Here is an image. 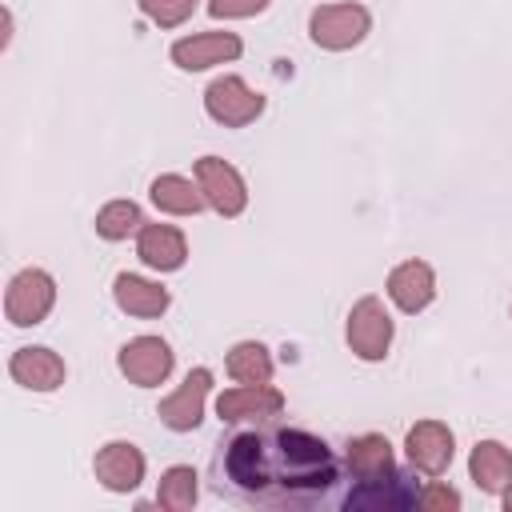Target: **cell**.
<instances>
[{
	"label": "cell",
	"instance_id": "6da1fadb",
	"mask_svg": "<svg viewBox=\"0 0 512 512\" xmlns=\"http://www.w3.org/2000/svg\"><path fill=\"white\" fill-rule=\"evenodd\" d=\"M224 472L252 496H300L332 488L336 456L304 428H256L232 436Z\"/></svg>",
	"mask_w": 512,
	"mask_h": 512
},
{
	"label": "cell",
	"instance_id": "7a4b0ae2",
	"mask_svg": "<svg viewBox=\"0 0 512 512\" xmlns=\"http://www.w3.org/2000/svg\"><path fill=\"white\" fill-rule=\"evenodd\" d=\"M392 336H396V324H392V312L384 308L380 296H360L348 308L344 340H348V348H352L356 360L380 364L388 356V348H392Z\"/></svg>",
	"mask_w": 512,
	"mask_h": 512
},
{
	"label": "cell",
	"instance_id": "3957f363",
	"mask_svg": "<svg viewBox=\"0 0 512 512\" xmlns=\"http://www.w3.org/2000/svg\"><path fill=\"white\" fill-rule=\"evenodd\" d=\"M368 32H372V12L364 4H352V0H344V4H320L308 16V36L324 52H348Z\"/></svg>",
	"mask_w": 512,
	"mask_h": 512
},
{
	"label": "cell",
	"instance_id": "277c9868",
	"mask_svg": "<svg viewBox=\"0 0 512 512\" xmlns=\"http://www.w3.org/2000/svg\"><path fill=\"white\" fill-rule=\"evenodd\" d=\"M56 308V280L44 268H20L4 288V316L16 328H36Z\"/></svg>",
	"mask_w": 512,
	"mask_h": 512
},
{
	"label": "cell",
	"instance_id": "5b68a950",
	"mask_svg": "<svg viewBox=\"0 0 512 512\" xmlns=\"http://www.w3.org/2000/svg\"><path fill=\"white\" fill-rule=\"evenodd\" d=\"M204 112L224 124V128H248L252 120H260L264 112V96L236 72H224L216 76L208 88H204Z\"/></svg>",
	"mask_w": 512,
	"mask_h": 512
},
{
	"label": "cell",
	"instance_id": "8992f818",
	"mask_svg": "<svg viewBox=\"0 0 512 512\" xmlns=\"http://www.w3.org/2000/svg\"><path fill=\"white\" fill-rule=\"evenodd\" d=\"M116 368L136 388H160L172 376V368H176V352L168 348L164 336H148L144 332V336H132V340L120 344Z\"/></svg>",
	"mask_w": 512,
	"mask_h": 512
},
{
	"label": "cell",
	"instance_id": "52a82bcc",
	"mask_svg": "<svg viewBox=\"0 0 512 512\" xmlns=\"http://www.w3.org/2000/svg\"><path fill=\"white\" fill-rule=\"evenodd\" d=\"M192 176H196V184H200V192H204V200H208V208L216 216L232 220V216H240L248 208V184H244L236 164H228L220 156H200L192 164Z\"/></svg>",
	"mask_w": 512,
	"mask_h": 512
},
{
	"label": "cell",
	"instance_id": "ba28073f",
	"mask_svg": "<svg viewBox=\"0 0 512 512\" xmlns=\"http://www.w3.org/2000/svg\"><path fill=\"white\" fill-rule=\"evenodd\" d=\"M208 396H212V368H192L156 408L160 424L172 428V432H196L200 420H204V408H208Z\"/></svg>",
	"mask_w": 512,
	"mask_h": 512
},
{
	"label": "cell",
	"instance_id": "9c48e42d",
	"mask_svg": "<svg viewBox=\"0 0 512 512\" xmlns=\"http://www.w3.org/2000/svg\"><path fill=\"white\" fill-rule=\"evenodd\" d=\"M240 52H244V40H240L236 32H220V28L180 36V40L168 48V56H172V64H176L180 72H208V68H216V64L240 60Z\"/></svg>",
	"mask_w": 512,
	"mask_h": 512
},
{
	"label": "cell",
	"instance_id": "30bf717a",
	"mask_svg": "<svg viewBox=\"0 0 512 512\" xmlns=\"http://www.w3.org/2000/svg\"><path fill=\"white\" fill-rule=\"evenodd\" d=\"M404 456L420 476H444L456 456V436L444 420H416L404 436Z\"/></svg>",
	"mask_w": 512,
	"mask_h": 512
},
{
	"label": "cell",
	"instance_id": "8fae6325",
	"mask_svg": "<svg viewBox=\"0 0 512 512\" xmlns=\"http://www.w3.org/2000/svg\"><path fill=\"white\" fill-rule=\"evenodd\" d=\"M92 472H96L100 488H108L116 496H128V492H136L144 484L148 460H144V452L132 440H108L104 448H96Z\"/></svg>",
	"mask_w": 512,
	"mask_h": 512
},
{
	"label": "cell",
	"instance_id": "7c38bea8",
	"mask_svg": "<svg viewBox=\"0 0 512 512\" xmlns=\"http://www.w3.org/2000/svg\"><path fill=\"white\" fill-rule=\"evenodd\" d=\"M8 376L28 392H60L68 380V364L60 352H52L44 344H28L8 356Z\"/></svg>",
	"mask_w": 512,
	"mask_h": 512
},
{
	"label": "cell",
	"instance_id": "4fadbf2b",
	"mask_svg": "<svg viewBox=\"0 0 512 512\" xmlns=\"http://www.w3.org/2000/svg\"><path fill=\"white\" fill-rule=\"evenodd\" d=\"M280 412H284V392L272 384H236L216 396V416L228 424H244V420L264 424Z\"/></svg>",
	"mask_w": 512,
	"mask_h": 512
},
{
	"label": "cell",
	"instance_id": "5bb4252c",
	"mask_svg": "<svg viewBox=\"0 0 512 512\" xmlns=\"http://www.w3.org/2000/svg\"><path fill=\"white\" fill-rule=\"evenodd\" d=\"M384 292L404 316H416L436 300V272H432L428 260H404L388 272Z\"/></svg>",
	"mask_w": 512,
	"mask_h": 512
},
{
	"label": "cell",
	"instance_id": "9a60e30c",
	"mask_svg": "<svg viewBox=\"0 0 512 512\" xmlns=\"http://www.w3.org/2000/svg\"><path fill=\"white\" fill-rule=\"evenodd\" d=\"M136 256L152 272H180L188 264V236L176 224H148L136 232Z\"/></svg>",
	"mask_w": 512,
	"mask_h": 512
},
{
	"label": "cell",
	"instance_id": "2e32d148",
	"mask_svg": "<svg viewBox=\"0 0 512 512\" xmlns=\"http://www.w3.org/2000/svg\"><path fill=\"white\" fill-rule=\"evenodd\" d=\"M112 300H116L120 312H128L136 320H156L172 304V296L160 280H148V276H136V272H120L112 280Z\"/></svg>",
	"mask_w": 512,
	"mask_h": 512
},
{
	"label": "cell",
	"instance_id": "e0dca14e",
	"mask_svg": "<svg viewBox=\"0 0 512 512\" xmlns=\"http://www.w3.org/2000/svg\"><path fill=\"white\" fill-rule=\"evenodd\" d=\"M468 476L480 492L500 496L512 484V448L504 440H476L468 452Z\"/></svg>",
	"mask_w": 512,
	"mask_h": 512
},
{
	"label": "cell",
	"instance_id": "ac0fdd59",
	"mask_svg": "<svg viewBox=\"0 0 512 512\" xmlns=\"http://www.w3.org/2000/svg\"><path fill=\"white\" fill-rule=\"evenodd\" d=\"M148 200L164 212V216H196L208 208L196 176H180V172H164L148 184Z\"/></svg>",
	"mask_w": 512,
	"mask_h": 512
},
{
	"label": "cell",
	"instance_id": "d6986e66",
	"mask_svg": "<svg viewBox=\"0 0 512 512\" xmlns=\"http://www.w3.org/2000/svg\"><path fill=\"white\" fill-rule=\"evenodd\" d=\"M348 468L356 480H384L396 472V452L388 436L380 432H360L348 440Z\"/></svg>",
	"mask_w": 512,
	"mask_h": 512
},
{
	"label": "cell",
	"instance_id": "ffe728a7",
	"mask_svg": "<svg viewBox=\"0 0 512 512\" xmlns=\"http://www.w3.org/2000/svg\"><path fill=\"white\" fill-rule=\"evenodd\" d=\"M224 368H228V376H232L236 384H272V372H276L272 352H268V344H260V340H240V344H232L228 356H224Z\"/></svg>",
	"mask_w": 512,
	"mask_h": 512
},
{
	"label": "cell",
	"instance_id": "44dd1931",
	"mask_svg": "<svg viewBox=\"0 0 512 512\" xmlns=\"http://www.w3.org/2000/svg\"><path fill=\"white\" fill-rule=\"evenodd\" d=\"M200 500V476L192 464H172L156 484V504L168 512H188Z\"/></svg>",
	"mask_w": 512,
	"mask_h": 512
},
{
	"label": "cell",
	"instance_id": "7402d4cb",
	"mask_svg": "<svg viewBox=\"0 0 512 512\" xmlns=\"http://www.w3.org/2000/svg\"><path fill=\"white\" fill-rule=\"evenodd\" d=\"M144 228V212L136 200H108L100 212H96V236L100 240H128Z\"/></svg>",
	"mask_w": 512,
	"mask_h": 512
},
{
	"label": "cell",
	"instance_id": "603a6c76",
	"mask_svg": "<svg viewBox=\"0 0 512 512\" xmlns=\"http://www.w3.org/2000/svg\"><path fill=\"white\" fill-rule=\"evenodd\" d=\"M136 8H140L156 28H180V24L200 8V0H136Z\"/></svg>",
	"mask_w": 512,
	"mask_h": 512
},
{
	"label": "cell",
	"instance_id": "cb8c5ba5",
	"mask_svg": "<svg viewBox=\"0 0 512 512\" xmlns=\"http://www.w3.org/2000/svg\"><path fill=\"white\" fill-rule=\"evenodd\" d=\"M460 504H464V500H460V492H456V488H448V484H440L436 476H432V480L420 488V496H416V508H432V512H448V508L456 512Z\"/></svg>",
	"mask_w": 512,
	"mask_h": 512
},
{
	"label": "cell",
	"instance_id": "d4e9b609",
	"mask_svg": "<svg viewBox=\"0 0 512 512\" xmlns=\"http://www.w3.org/2000/svg\"><path fill=\"white\" fill-rule=\"evenodd\" d=\"M272 0H208V16L216 20H248V16H260Z\"/></svg>",
	"mask_w": 512,
	"mask_h": 512
},
{
	"label": "cell",
	"instance_id": "484cf974",
	"mask_svg": "<svg viewBox=\"0 0 512 512\" xmlns=\"http://www.w3.org/2000/svg\"><path fill=\"white\" fill-rule=\"evenodd\" d=\"M500 504H504V512H512V484L500 492Z\"/></svg>",
	"mask_w": 512,
	"mask_h": 512
}]
</instances>
